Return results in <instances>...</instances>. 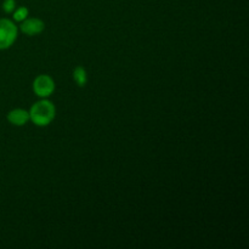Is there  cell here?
<instances>
[{"mask_svg": "<svg viewBox=\"0 0 249 249\" xmlns=\"http://www.w3.org/2000/svg\"><path fill=\"white\" fill-rule=\"evenodd\" d=\"M29 121L38 126H46L55 119L56 107L48 99H43L32 105L29 109Z\"/></svg>", "mask_w": 249, "mask_h": 249, "instance_id": "6da1fadb", "label": "cell"}, {"mask_svg": "<svg viewBox=\"0 0 249 249\" xmlns=\"http://www.w3.org/2000/svg\"><path fill=\"white\" fill-rule=\"evenodd\" d=\"M18 36V29L14 21L9 18H0V50L11 48Z\"/></svg>", "mask_w": 249, "mask_h": 249, "instance_id": "7a4b0ae2", "label": "cell"}, {"mask_svg": "<svg viewBox=\"0 0 249 249\" xmlns=\"http://www.w3.org/2000/svg\"><path fill=\"white\" fill-rule=\"evenodd\" d=\"M33 91L41 99H48L55 91V80L49 74H40L34 79Z\"/></svg>", "mask_w": 249, "mask_h": 249, "instance_id": "3957f363", "label": "cell"}, {"mask_svg": "<svg viewBox=\"0 0 249 249\" xmlns=\"http://www.w3.org/2000/svg\"><path fill=\"white\" fill-rule=\"evenodd\" d=\"M19 28H21L22 33L32 36H36V34H40L45 29V23L40 18H36V17H33V18H28L27 17L24 21L21 22Z\"/></svg>", "mask_w": 249, "mask_h": 249, "instance_id": "277c9868", "label": "cell"}, {"mask_svg": "<svg viewBox=\"0 0 249 249\" xmlns=\"http://www.w3.org/2000/svg\"><path fill=\"white\" fill-rule=\"evenodd\" d=\"M7 121L16 126H22L29 121V112L23 108H15L7 113Z\"/></svg>", "mask_w": 249, "mask_h": 249, "instance_id": "5b68a950", "label": "cell"}, {"mask_svg": "<svg viewBox=\"0 0 249 249\" xmlns=\"http://www.w3.org/2000/svg\"><path fill=\"white\" fill-rule=\"evenodd\" d=\"M73 79L77 83L78 87H85L88 83V73L87 70L82 66H78L73 71Z\"/></svg>", "mask_w": 249, "mask_h": 249, "instance_id": "8992f818", "label": "cell"}, {"mask_svg": "<svg viewBox=\"0 0 249 249\" xmlns=\"http://www.w3.org/2000/svg\"><path fill=\"white\" fill-rule=\"evenodd\" d=\"M28 14H29V11L26 6H19V7H17V9L14 10V16L12 17H14V21L22 22V21H24L27 17H28Z\"/></svg>", "mask_w": 249, "mask_h": 249, "instance_id": "52a82bcc", "label": "cell"}, {"mask_svg": "<svg viewBox=\"0 0 249 249\" xmlns=\"http://www.w3.org/2000/svg\"><path fill=\"white\" fill-rule=\"evenodd\" d=\"M16 9V1L15 0H4L2 1V10L6 14H11Z\"/></svg>", "mask_w": 249, "mask_h": 249, "instance_id": "ba28073f", "label": "cell"}]
</instances>
